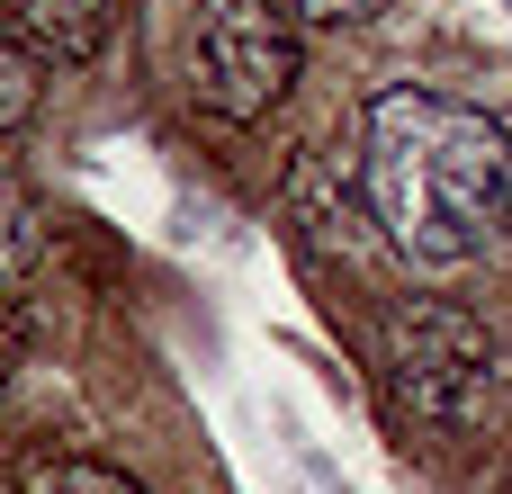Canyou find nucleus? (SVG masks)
Here are the masks:
<instances>
[{"label":"nucleus","mask_w":512,"mask_h":494,"mask_svg":"<svg viewBox=\"0 0 512 494\" xmlns=\"http://www.w3.org/2000/svg\"><path fill=\"white\" fill-rule=\"evenodd\" d=\"M189 81L225 126H261L297 90V9L288 0H198Z\"/></svg>","instance_id":"obj_3"},{"label":"nucleus","mask_w":512,"mask_h":494,"mask_svg":"<svg viewBox=\"0 0 512 494\" xmlns=\"http://www.w3.org/2000/svg\"><path fill=\"white\" fill-rule=\"evenodd\" d=\"M297 9V27H369L387 0H288Z\"/></svg>","instance_id":"obj_9"},{"label":"nucleus","mask_w":512,"mask_h":494,"mask_svg":"<svg viewBox=\"0 0 512 494\" xmlns=\"http://www.w3.org/2000/svg\"><path fill=\"white\" fill-rule=\"evenodd\" d=\"M360 180H369V207L396 243V261L414 270H468L495 252L512 207V153L504 135L441 99V90H378L369 99V126H360Z\"/></svg>","instance_id":"obj_1"},{"label":"nucleus","mask_w":512,"mask_h":494,"mask_svg":"<svg viewBox=\"0 0 512 494\" xmlns=\"http://www.w3.org/2000/svg\"><path fill=\"white\" fill-rule=\"evenodd\" d=\"M288 216L306 225V243H315L324 261L369 270L378 252H396L387 225H378V207H369V180H351L333 153H297V162H288Z\"/></svg>","instance_id":"obj_4"},{"label":"nucleus","mask_w":512,"mask_h":494,"mask_svg":"<svg viewBox=\"0 0 512 494\" xmlns=\"http://www.w3.org/2000/svg\"><path fill=\"white\" fill-rule=\"evenodd\" d=\"M27 117H36V63L0 36V135H9V126H27Z\"/></svg>","instance_id":"obj_8"},{"label":"nucleus","mask_w":512,"mask_h":494,"mask_svg":"<svg viewBox=\"0 0 512 494\" xmlns=\"http://www.w3.org/2000/svg\"><path fill=\"white\" fill-rule=\"evenodd\" d=\"M387 387L396 414L423 432H468L495 396H504V342L450 306V297H414L387 315Z\"/></svg>","instance_id":"obj_2"},{"label":"nucleus","mask_w":512,"mask_h":494,"mask_svg":"<svg viewBox=\"0 0 512 494\" xmlns=\"http://www.w3.org/2000/svg\"><path fill=\"white\" fill-rule=\"evenodd\" d=\"M9 9H18V36L45 63H90L108 45V9L117 0H9Z\"/></svg>","instance_id":"obj_5"},{"label":"nucleus","mask_w":512,"mask_h":494,"mask_svg":"<svg viewBox=\"0 0 512 494\" xmlns=\"http://www.w3.org/2000/svg\"><path fill=\"white\" fill-rule=\"evenodd\" d=\"M45 261V225H36V207L18 198V180L0 171V279H27Z\"/></svg>","instance_id":"obj_6"},{"label":"nucleus","mask_w":512,"mask_h":494,"mask_svg":"<svg viewBox=\"0 0 512 494\" xmlns=\"http://www.w3.org/2000/svg\"><path fill=\"white\" fill-rule=\"evenodd\" d=\"M27 494H144V486L117 477V468H99V459H36Z\"/></svg>","instance_id":"obj_7"},{"label":"nucleus","mask_w":512,"mask_h":494,"mask_svg":"<svg viewBox=\"0 0 512 494\" xmlns=\"http://www.w3.org/2000/svg\"><path fill=\"white\" fill-rule=\"evenodd\" d=\"M9 351H18V324H9V297H0V378H9Z\"/></svg>","instance_id":"obj_10"}]
</instances>
